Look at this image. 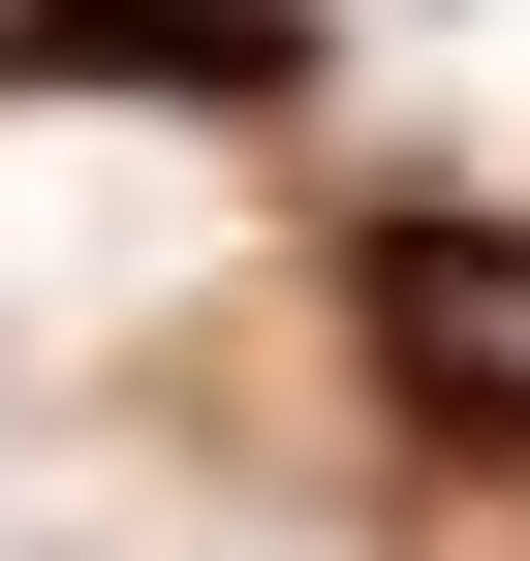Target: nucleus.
Segmentation results:
<instances>
[{"mask_svg":"<svg viewBox=\"0 0 530 561\" xmlns=\"http://www.w3.org/2000/svg\"><path fill=\"white\" fill-rule=\"evenodd\" d=\"M344 343H375V405L437 468H530V219H469V187L344 219Z\"/></svg>","mask_w":530,"mask_h":561,"instance_id":"obj_1","label":"nucleus"},{"mask_svg":"<svg viewBox=\"0 0 530 561\" xmlns=\"http://www.w3.org/2000/svg\"><path fill=\"white\" fill-rule=\"evenodd\" d=\"M0 94H187V125H250V94H312V0H0Z\"/></svg>","mask_w":530,"mask_h":561,"instance_id":"obj_2","label":"nucleus"}]
</instances>
